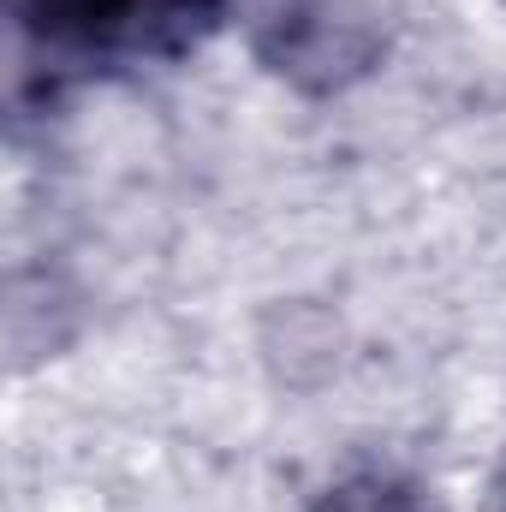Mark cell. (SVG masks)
Listing matches in <instances>:
<instances>
[{
    "instance_id": "6da1fadb",
    "label": "cell",
    "mask_w": 506,
    "mask_h": 512,
    "mask_svg": "<svg viewBox=\"0 0 506 512\" xmlns=\"http://www.w3.org/2000/svg\"><path fill=\"white\" fill-rule=\"evenodd\" d=\"M18 24L72 54H185L221 0H12Z\"/></svg>"
},
{
    "instance_id": "7a4b0ae2",
    "label": "cell",
    "mask_w": 506,
    "mask_h": 512,
    "mask_svg": "<svg viewBox=\"0 0 506 512\" xmlns=\"http://www.w3.org/2000/svg\"><path fill=\"white\" fill-rule=\"evenodd\" d=\"M256 48L274 72L328 90V84H346L370 66L376 24L364 12H352L346 0H280L262 18Z\"/></svg>"
},
{
    "instance_id": "3957f363",
    "label": "cell",
    "mask_w": 506,
    "mask_h": 512,
    "mask_svg": "<svg viewBox=\"0 0 506 512\" xmlns=\"http://www.w3.org/2000/svg\"><path fill=\"white\" fill-rule=\"evenodd\" d=\"M310 512H423V501H417V489H411V483L370 471V477H352V483L328 489Z\"/></svg>"
},
{
    "instance_id": "277c9868",
    "label": "cell",
    "mask_w": 506,
    "mask_h": 512,
    "mask_svg": "<svg viewBox=\"0 0 506 512\" xmlns=\"http://www.w3.org/2000/svg\"><path fill=\"white\" fill-rule=\"evenodd\" d=\"M495 512H506V471L495 477Z\"/></svg>"
}]
</instances>
